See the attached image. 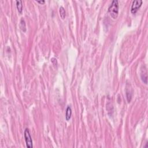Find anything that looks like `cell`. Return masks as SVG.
<instances>
[{"instance_id":"1","label":"cell","mask_w":148,"mask_h":148,"mask_svg":"<svg viewBox=\"0 0 148 148\" xmlns=\"http://www.w3.org/2000/svg\"><path fill=\"white\" fill-rule=\"evenodd\" d=\"M108 12L113 19H117L119 14V3L117 0H114L111 4L108 9Z\"/></svg>"},{"instance_id":"2","label":"cell","mask_w":148,"mask_h":148,"mask_svg":"<svg viewBox=\"0 0 148 148\" xmlns=\"http://www.w3.org/2000/svg\"><path fill=\"white\" fill-rule=\"evenodd\" d=\"M24 138L25 141L26 143V146L27 147L32 148L33 147V141L32 138H31L30 133L28 130V128H26L24 131Z\"/></svg>"},{"instance_id":"3","label":"cell","mask_w":148,"mask_h":148,"mask_svg":"<svg viewBox=\"0 0 148 148\" xmlns=\"http://www.w3.org/2000/svg\"><path fill=\"white\" fill-rule=\"evenodd\" d=\"M126 97H127V100L128 102H130L131 100L132 94H133V91L132 88L131 87L130 83H127V82L126 86Z\"/></svg>"},{"instance_id":"4","label":"cell","mask_w":148,"mask_h":148,"mask_svg":"<svg viewBox=\"0 0 148 148\" xmlns=\"http://www.w3.org/2000/svg\"><path fill=\"white\" fill-rule=\"evenodd\" d=\"M142 1V0H137V1H134L132 2L131 8V12L133 14H135L138 11L139 8L141 7Z\"/></svg>"},{"instance_id":"5","label":"cell","mask_w":148,"mask_h":148,"mask_svg":"<svg viewBox=\"0 0 148 148\" xmlns=\"http://www.w3.org/2000/svg\"><path fill=\"white\" fill-rule=\"evenodd\" d=\"M141 77L142 81L144 82L145 84H147V70L145 66L143 67V68H141Z\"/></svg>"},{"instance_id":"6","label":"cell","mask_w":148,"mask_h":148,"mask_svg":"<svg viewBox=\"0 0 148 148\" xmlns=\"http://www.w3.org/2000/svg\"><path fill=\"white\" fill-rule=\"evenodd\" d=\"M72 115V109L69 106H68L66 109V112H65V119L67 121L71 119Z\"/></svg>"},{"instance_id":"7","label":"cell","mask_w":148,"mask_h":148,"mask_svg":"<svg viewBox=\"0 0 148 148\" xmlns=\"http://www.w3.org/2000/svg\"><path fill=\"white\" fill-rule=\"evenodd\" d=\"M20 28L23 31V32H26V23H25L24 20L23 19H22L20 20Z\"/></svg>"},{"instance_id":"8","label":"cell","mask_w":148,"mask_h":148,"mask_svg":"<svg viewBox=\"0 0 148 148\" xmlns=\"http://www.w3.org/2000/svg\"><path fill=\"white\" fill-rule=\"evenodd\" d=\"M16 7L18 12L20 13H22L23 11V4L22 1H16Z\"/></svg>"},{"instance_id":"9","label":"cell","mask_w":148,"mask_h":148,"mask_svg":"<svg viewBox=\"0 0 148 148\" xmlns=\"http://www.w3.org/2000/svg\"><path fill=\"white\" fill-rule=\"evenodd\" d=\"M59 12H60V17L61 18V19H64L65 18V10L64 8L63 7H61L60 8Z\"/></svg>"},{"instance_id":"10","label":"cell","mask_w":148,"mask_h":148,"mask_svg":"<svg viewBox=\"0 0 148 148\" xmlns=\"http://www.w3.org/2000/svg\"><path fill=\"white\" fill-rule=\"evenodd\" d=\"M37 3H40V4H44L45 3V1H37Z\"/></svg>"}]
</instances>
